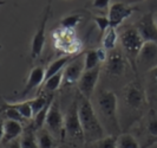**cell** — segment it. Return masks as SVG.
Returning a JSON list of instances; mask_svg holds the SVG:
<instances>
[{"label": "cell", "instance_id": "34", "mask_svg": "<svg viewBox=\"0 0 157 148\" xmlns=\"http://www.w3.org/2000/svg\"><path fill=\"white\" fill-rule=\"evenodd\" d=\"M50 1H51V2H52V1H53V0H50Z\"/></svg>", "mask_w": 157, "mask_h": 148}, {"label": "cell", "instance_id": "31", "mask_svg": "<svg viewBox=\"0 0 157 148\" xmlns=\"http://www.w3.org/2000/svg\"><path fill=\"white\" fill-rule=\"evenodd\" d=\"M4 146H5V148H21V146H20V140H19V139L10 141L7 143H5Z\"/></svg>", "mask_w": 157, "mask_h": 148}, {"label": "cell", "instance_id": "33", "mask_svg": "<svg viewBox=\"0 0 157 148\" xmlns=\"http://www.w3.org/2000/svg\"><path fill=\"white\" fill-rule=\"evenodd\" d=\"M155 22H156V24H157V16L155 17Z\"/></svg>", "mask_w": 157, "mask_h": 148}, {"label": "cell", "instance_id": "30", "mask_svg": "<svg viewBox=\"0 0 157 148\" xmlns=\"http://www.w3.org/2000/svg\"><path fill=\"white\" fill-rule=\"evenodd\" d=\"M148 75H149V78L151 81V83L155 86V88L157 89V65L150 68L148 70Z\"/></svg>", "mask_w": 157, "mask_h": 148}, {"label": "cell", "instance_id": "18", "mask_svg": "<svg viewBox=\"0 0 157 148\" xmlns=\"http://www.w3.org/2000/svg\"><path fill=\"white\" fill-rule=\"evenodd\" d=\"M19 140H20L21 148H39L38 141H37V130L33 128L32 123L24 129Z\"/></svg>", "mask_w": 157, "mask_h": 148}, {"label": "cell", "instance_id": "9", "mask_svg": "<svg viewBox=\"0 0 157 148\" xmlns=\"http://www.w3.org/2000/svg\"><path fill=\"white\" fill-rule=\"evenodd\" d=\"M101 70H102L101 65L96 66L94 69H90V70H84L83 75L80 76L79 81L77 82L78 91L83 97L90 100L91 96L94 95L96 86H97V83L99 81Z\"/></svg>", "mask_w": 157, "mask_h": 148}, {"label": "cell", "instance_id": "7", "mask_svg": "<svg viewBox=\"0 0 157 148\" xmlns=\"http://www.w3.org/2000/svg\"><path fill=\"white\" fill-rule=\"evenodd\" d=\"M124 101L129 108L134 110H142L148 103L147 93L142 84L135 79L128 83L124 88Z\"/></svg>", "mask_w": 157, "mask_h": 148}, {"label": "cell", "instance_id": "13", "mask_svg": "<svg viewBox=\"0 0 157 148\" xmlns=\"http://www.w3.org/2000/svg\"><path fill=\"white\" fill-rule=\"evenodd\" d=\"M137 30L144 42H155L157 43V24L152 13H147L136 25Z\"/></svg>", "mask_w": 157, "mask_h": 148}, {"label": "cell", "instance_id": "10", "mask_svg": "<svg viewBox=\"0 0 157 148\" xmlns=\"http://www.w3.org/2000/svg\"><path fill=\"white\" fill-rule=\"evenodd\" d=\"M85 70L84 54L76 55L63 70V82L66 86H72L79 81L80 76Z\"/></svg>", "mask_w": 157, "mask_h": 148}, {"label": "cell", "instance_id": "1", "mask_svg": "<svg viewBox=\"0 0 157 148\" xmlns=\"http://www.w3.org/2000/svg\"><path fill=\"white\" fill-rule=\"evenodd\" d=\"M78 115L84 132L85 142H94L104 138L105 129L97 117L91 101L80 95L78 100Z\"/></svg>", "mask_w": 157, "mask_h": 148}, {"label": "cell", "instance_id": "25", "mask_svg": "<svg viewBox=\"0 0 157 148\" xmlns=\"http://www.w3.org/2000/svg\"><path fill=\"white\" fill-rule=\"evenodd\" d=\"M84 62H85V70L94 69L102 64L97 54V49H90L84 52Z\"/></svg>", "mask_w": 157, "mask_h": 148}, {"label": "cell", "instance_id": "14", "mask_svg": "<svg viewBox=\"0 0 157 148\" xmlns=\"http://www.w3.org/2000/svg\"><path fill=\"white\" fill-rule=\"evenodd\" d=\"M138 65L149 66V69L157 65V43L144 42L137 58V66Z\"/></svg>", "mask_w": 157, "mask_h": 148}, {"label": "cell", "instance_id": "23", "mask_svg": "<svg viewBox=\"0 0 157 148\" xmlns=\"http://www.w3.org/2000/svg\"><path fill=\"white\" fill-rule=\"evenodd\" d=\"M116 146L117 148H140V143L134 135L129 133L118 134L116 138Z\"/></svg>", "mask_w": 157, "mask_h": 148}, {"label": "cell", "instance_id": "6", "mask_svg": "<svg viewBox=\"0 0 157 148\" xmlns=\"http://www.w3.org/2000/svg\"><path fill=\"white\" fill-rule=\"evenodd\" d=\"M65 134L72 140L85 142L84 132H83L78 115V100H75L71 103L65 115Z\"/></svg>", "mask_w": 157, "mask_h": 148}, {"label": "cell", "instance_id": "28", "mask_svg": "<svg viewBox=\"0 0 157 148\" xmlns=\"http://www.w3.org/2000/svg\"><path fill=\"white\" fill-rule=\"evenodd\" d=\"M94 23H96V25H97V27H98L99 32H101V34H103L104 32L110 27V20H109V18H108V17L94 16Z\"/></svg>", "mask_w": 157, "mask_h": 148}, {"label": "cell", "instance_id": "19", "mask_svg": "<svg viewBox=\"0 0 157 148\" xmlns=\"http://www.w3.org/2000/svg\"><path fill=\"white\" fill-rule=\"evenodd\" d=\"M63 83V71L57 72L56 75L48 77L47 79L44 81V83L41 84V89L39 93L46 94V95H51L53 94L56 90L59 89V86Z\"/></svg>", "mask_w": 157, "mask_h": 148}, {"label": "cell", "instance_id": "17", "mask_svg": "<svg viewBox=\"0 0 157 148\" xmlns=\"http://www.w3.org/2000/svg\"><path fill=\"white\" fill-rule=\"evenodd\" d=\"M37 141L39 148H57L58 139L45 127L37 130Z\"/></svg>", "mask_w": 157, "mask_h": 148}, {"label": "cell", "instance_id": "32", "mask_svg": "<svg viewBox=\"0 0 157 148\" xmlns=\"http://www.w3.org/2000/svg\"><path fill=\"white\" fill-rule=\"evenodd\" d=\"M4 5H6V1L5 0H0V6H4Z\"/></svg>", "mask_w": 157, "mask_h": 148}, {"label": "cell", "instance_id": "29", "mask_svg": "<svg viewBox=\"0 0 157 148\" xmlns=\"http://www.w3.org/2000/svg\"><path fill=\"white\" fill-rule=\"evenodd\" d=\"M110 2H111V0H92L91 6L94 8H97V10L103 11V10H109Z\"/></svg>", "mask_w": 157, "mask_h": 148}, {"label": "cell", "instance_id": "8", "mask_svg": "<svg viewBox=\"0 0 157 148\" xmlns=\"http://www.w3.org/2000/svg\"><path fill=\"white\" fill-rule=\"evenodd\" d=\"M51 14V1H48L46 7L44 10L43 18L40 20L39 27L37 29V31L34 33L31 43V58L32 59H37L38 57L41 56L44 47H45V42H46V26L48 18Z\"/></svg>", "mask_w": 157, "mask_h": 148}, {"label": "cell", "instance_id": "3", "mask_svg": "<svg viewBox=\"0 0 157 148\" xmlns=\"http://www.w3.org/2000/svg\"><path fill=\"white\" fill-rule=\"evenodd\" d=\"M97 104L104 121L112 127L115 132L119 133L118 98L116 94L109 89H102L97 95Z\"/></svg>", "mask_w": 157, "mask_h": 148}, {"label": "cell", "instance_id": "4", "mask_svg": "<svg viewBox=\"0 0 157 148\" xmlns=\"http://www.w3.org/2000/svg\"><path fill=\"white\" fill-rule=\"evenodd\" d=\"M53 44L57 50L64 52L65 55H78L82 50L83 43L76 36L75 30L58 27L53 31Z\"/></svg>", "mask_w": 157, "mask_h": 148}, {"label": "cell", "instance_id": "27", "mask_svg": "<svg viewBox=\"0 0 157 148\" xmlns=\"http://www.w3.org/2000/svg\"><path fill=\"white\" fill-rule=\"evenodd\" d=\"M116 138H117V135H111V134L108 136H104L102 139L92 142L94 148H117Z\"/></svg>", "mask_w": 157, "mask_h": 148}, {"label": "cell", "instance_id": "24", "mask_svg": "<svg viewBox=\"0 0 157 148\" xmlns=\"http://www.w3.org/2000/svg\"><path fill=\"white\" fill-rule=\"evenodd\" d=\"M8 104H10L11 107L16 108V109L19 111V114H20L26 121H31L32 118H33V116H34V115H33V110H32V107H31V103H30L29 100L21 101V102H12V103H8Z\"/></svg>", "mask_w": 157, "mask_h": 148}, {"label": "cell", "instance_id": "12", "mask_svg": "<svg viewBox=\"0 0 157 148\" xmlns=\"http://www.w3.org/2000/svg\"><path fill=\"white\" fill-rule=\"evenodd\" d=\"M135 11H137V8L130 6L128 2L124 1L112 2L108 10V18L110 20V26L118 27L125 19L132 16Z\"/></svg>", "mask_w": 157, "mask_h": 148}, {"label": "cell", "instance_id": "5", "mask_svg": "<svg viewBox=\"0 0 157 148\" xmlns=\"http://www.w3.org/2000/svg\"><path fill=\"white\" fill-rule=\"evenodd\" d=\"M44 127L52 133L58 140H64L66 135L65 134V116L62 113L59 101L56 100V97L50 104Z\"/></svg>", "mask_w": 157, "mask_h": 148}, {"label": "cell", "instance_id": "11", "mask_svg": "<svg viewBox=\"0 0 157 148\" xmlns=\"http://www.w3.org/2000/svg\"><path fill=\"white\" fill-rule=\"evenodd\" d=\"M128 63L129 62L125 55L121 50L113 49L108 52V58L105 61V70L110 76L119 77L125 72Z\"/></svg>", "mask_w": 157, "mask_h": 148}, {"label": "cell", "instance_id": "20", "mask_svg": "<svg viewBox=\"0 0 157 148\" xmlns=\"http://www.w3.org/2000/svg\"><path fill=\"white\" fill-rule=\"evenodd\" d=\"M75 56L73 55H64V56H62V57H59V58L55 59L53 62L47 66L46 71H45V79H47L48 77H51V76L56 75V74L59 72V71H63L64 68L67 65V63L70 62Z\"/></svg>", "mask_w": 157, "mask_h": 148}, {"label": "cell", "instance_id": "15", "mask_svg": "<svg viewBox=\"0 0 157 148\" xmlns=\"http://www.w3.org/2000/svg\"><path fill=\"white\" fill-rule=\"evenodd\" d=\"M45 71H46V69L43 68V66H34L30 71L29 78H27L23 91H21V96L29 95L31 91H33L37 88H39L44 83V81H45Z\"/></svg>", "mask_w": 157, "mask_h": 148}, {"label": "cell", "instance_id": "22", "mask_svg": "<svg viewBox=\"0 0 157 148\" xmlns=\"http://www.w3.org/2000/svg\"><path fill=\"white\" fill-rule=\"evenodd\" d=\"M84 14L82 12H72L66 17H64L63 19L59 22V26L64 27V29H70V30H75L79 24L82 23Z\"/></svg>", "mask_w": 157, "mask_h": 148}, {"label": "cell", "instance_id": "16", "mask_svg": "<svg viewBox=\"0 0 157 148\" xmlns=\"http://www.w3.org/2000/svg\"><path fill=\"white\" fill-rule=\"evenodd\" d=\"M23 132V123L18 122L16 120H5L4 121V138L1 142L5 145L10 141L19 139Z\"/></svg>", "mask_w": 157, "mask_h": 148}, {"label": "cell", "instance_id": "26", "mask_svg": "<svg viewBox=\"0 0 157 148\" xmlns=\"http://www.w3.org/2000/svg\"><path fill=\"white\" fill-rule=\"evenodd\" d=\"M147 132L151 138L157 139V111L155 109H150L147 116V123H145Z\"/></svg>", "mask_w": 157, "mask_h": 148}, {"label": "cell", "instance_id": "2", "mask_svg": "<svg viewBox=\"0 0 157 148\" xmlns=\"http://www.w3.org/2000/svg\"><path fill=\"white\" fill-rule=\"evenodd\" d=\"M119 39H121V45L128 62L131 65L132 70L137 74V58L144 44V40L136 26L125 27L121 33Z\"/></svg>", "mask_w": 157, "mask_h": 148}, {"label": "cell", "instance_id": "21", "mask_svg": "<svg viewBox=\"0 0 157 148\" xmlns=\"http://www.w3.org/2000/svg\"><path fill=\"white\" fill-rule=\"evenodd\" d=\"M118 38H119V36H118L117 27L110 26L106 31L103 33L102 46L104 47L106 51H111V50L116 49Z\"/></svg>", "mask_w": 157, "mask_h": 148}]
</instances>
